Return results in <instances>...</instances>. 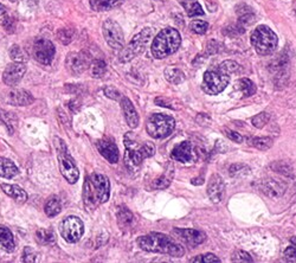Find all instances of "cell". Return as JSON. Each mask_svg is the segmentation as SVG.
I'll use <instances>...</instances> for the list:
<instances>
[{
	"label": "cell",
	"mask_w": 296,
	"mask_h": 263,
	"mask_svg": "<svg viewBox=\"0 0 296 263\" xmlns=\"http://www.w3.org/2000/svg\"><path fill=\"white\" fill-rule=\"evenodd\" d=\"M110 196V183L104 174L93 173L83 184L84 206L93 211L99 204L108 201Z\"/></svg>",
	"instance_id": "cell-1"
},
{
	"label": "cell",
	"mask_w": 296,
	"mask_h": 263,
	"mask_svg": "<svg viewBox=\"0 0 296 263\" xmlns=\"http://www.w3.org/2000/svg\"><path fill=\"white\" fill-rule=\"evenodd\" d=\"M137 245L145 251L167 254L172 257H181L185 254V249L179 243L173 241L165 233L152 232L149 235L137 238Z\"/></svg>",
	"instance_id": "cell-2"
},
{
	"label": "cell",
	"mask_w": 296,
	"mask_h": 263,
	"mask_svg": "<svg viewBox=\"0 0 296 263\" xmlns=\"http://www.w3.org/2000/svg\"><path fill=\"white\" fill-rule=\"evenodd\" d=\"M181 37L178 30L167 28L161 30L152 43V55L158 60H163L174 54L179 49Z\"/></svg>",
	"instance_id": "cell-3"
},
{
	"label": "cell",
	"mask_w": 296,
	"mask_h": 263,
	"mask_svg": "<svg viewBox=\"0 0 296 263\" xmlns=\"http://www.w3.org/2000/svg\"><path fill=\"white\" fill-rule=\"evenodd\" d=\"M125 160L127 165L132 166H139L146 158L154 156L155 153V146L152 142L145 141L140 144L133 133H127L125 135Z\"/></svg>",
	"instance_id": "cell-4"
},
{
	"label": "cell",
	"mask_w": 296,
	"mask_h": 263,
	"mask_svg": "<svg viewBox=\"0 0 296 263\" xmlns=\"http://www.w3.org/2000/svg\"><path fill=\"white\" fill-rule=\"evenodd\" d=\"M250 40L257 54L262 56H268L275 52L278 44L276 33L265 25L257 26L251 33Z\"/></svg>",
	"instance_id": "cell-5"
},
{
	"label": "cell",
	"mask_w": 296,
	"mask_h": 263,
	"mask_svg": "<svg viewBox=\"0 0 296 263\" xmlns=\"http://www.w3.org/2000/svg\"><path fill=\"white\" fill-rule=\"evenodd\" d=\"M56 151H57L58 163H60L61 173L69 184H76L78 178H80V172H78L77 166L74 158L69 154L68 148H66V142L62 139H55Z\"/></svg>",
	"instance_id": "cell-6"
},
{
	"label": "cell",
	"mask_w": 296,
	"mask_h": 263,
	"mask_svg": "<svg viewBox=\"0 0 296 263\" xmlns=\"http://www.w3.org/2000/svg\"><path fill=\"white\" fill-rule=\"evenodd\" d=\"M154 30L151 28L143 29L142 31H140L139 33L135 34L133 37V39L131 40L124 50L120 54V62L121 63H128L131 62L133 58L139 56L140 54H142L145 51L146 46L148 45L149 40L153 37Z\"/></svg>",
	"instance_id": "cell-7"
},
{
	"label": "cell",
	"mask_w": 296,
	"mask_h": 263,
	"mask_svg": "<svg viewBox=\"0 0 296 263\" xmlns=\"http://www.w3.org/2000/svg\"><path fill=\"white\" fill-rule=\"evenodd\" d=\"M174 119L166 114H153L146 124V131L154 139L167 138L174 131Z\"/></svg>",
	"instance_id": "cell-8"
},
{
	"label": "cell",
	"mask_w": 296,
	"mask_h": 263,
	"mask_svg": "<svg viewBox=\"0 0 296 263\" xmlns=\"http://www.w3.org/2000/svg\"><path fill=\"white\" fill-rule=\"evenodd\" d=\"M60 232L68 243H77L84 233V224L81 218L69 216L60 223Z\"/></svg>",
	"instance_id": "cell-9"
},
{
	"label": "cell",
	"mask_w": 296,
	"mask_h": 263,
	"mask_svg": "<svg viewBox=\"0 0 296 263\" xmlns=\"http://www.w3.org/2000/svg\"><path fill=\"white\" fill-rule=\"evenodd\" d=\"M229 75L222 71H206L204 74L201 89L209 95H217L222 93L229 84Z\"/></svg>",
	"instance_id": "cell-10"
},
{
	"label": "cell",
	"mask_w": 296,
	"mask_h": 263,
	"mask_svg": "<svg viewBox=\"0 0 296 263\" xmlns=\"http://www.w3.org/2000/svg\"><path fill=\"white\" fill-rule=\"evenodd\" d=\"M102 32H103L105 42L111 49L121 50L124 48L125 34L119 23L113 19L104 20L103 25H102Z\"/></svg>",
	"instance_id": "cell-11"
},
{
	"label": "cell",
	"mask_w": 296,
	"mask_h": 263,
	"mask_svg": "<svg viewBox=\"0 0 296 263\" xmlns=\"http://www.w3.org/2000/svg\"><path fill=\"white\" fill-rule=\"evenodd\" d=\"M56 54L55 45L51 40L46 38H38L33 43V55L34 58L44 66L51 64Z\"/></svg>",
	"instance_id": "cell-12"
},
{
	"label": "cell",
	"mask_w": 296,
	"mask_h": 263,
	"mask_svg": "<svg viewBox=\"0 0 296 263\" xmlns=\"http://www.w3.org/2000/svg\"><path fill=\"white\" fill-rule=\"evenodd\" d=\"M90 66V56L84 51L71 52L68 55L66 61V69L72 75H80Z\"/></svg>",
	"instance_id": "cell-13"
},
{
	"label": "cell",
	"mask_w": 296,
	"mask_h": 263,
	"mask_svg": "<svg viewBox=\"0 0 296 263\" xmlns=\"http://www.w3.org/2000/svg\"><path fill=\"white\" fill-rule=\"evenodd\" d=\"M26 72L25 63L13 62L8 64L2 74V81L8 87H16L22 81Z\"/></svg>",
	"instance_id": "cell-14"
},
{
	"label": "cell",
	"mask_w": 296,
	"mask_h": 263,
	"mask_svg": "<svg viewBox=\"0 0 296 263\" xmlns=\"http://www.w3.org/2000/svg\"><path fill=\"white\" fill-rule=\"evenodd\" d=\"M96 147L102 157L104 158L107 162H109L110 164H116L119 162V148L115 144V140H113L111 138H103L99 139L96 141Z\"/></svg>",
	"instance_id": "cell-15"
},
{
	"label": "cell",
	"mask_w": 296,
	"mask_h": 263,
	"mask_svg": "<svg viewBox=\"0 0 296 263\" xmlns=\"http://www.w3.org/2000/svg\"><path fill=\"white\" fill-rule=\"evenodd\" d=\"M173 235L184 241L190 247H198L206 241V235L200 230L196 229H178L175 228L173 230Z\"/></svg>",
	"instance_id": "cell-16"
},
{
	"label": "cell",
	"mask_w": 296,
	"mask_h": 263,
	"mask_svg": "<svg viewBox=\"0 0 296 263\" xmlns=\"http://www.w3.org/2000/svg\"><path fill=\"white\" fill-rule=\"evenodd\" d=\"M225 195V184L221 175H211L207 184V196L213 203H221Z\"/></svg>",
	"instance_id": "cell-17"
},
{
	"label": "cell",
	"mask_w": 296,
	"mask_h": 263,
	"mask_svg": "<svg viewBox=\"0 0 296 263\" xmlns=\"http://www.w3.org/2000/svg\"><path fill=\"white\" fill-rule=\"evenodd\" d=\"M120 103H121V108L122 112H124L126 122H127L131 128H136L137 126H139L140 119L139 115H137L135 107L132 103V101L127 96H122V98L120 99Z\"/></svg>",
	"instance_id": "cell-18"
},
{
	"label": "cell",
	"mask_w": 296,
	"mask_h": 263,
	"mask_svg": "<svg viewBox=\"0 0 296 263\" xmlns=\"http://www.w3.org/2000/svg\"><path fill=\"white\" fill-rule=\"evenodd\" d=\"M6 101L10 104H12V106L25 107V106H30V104L33 103L34 98L30 94V93L26 92V90L14 89L8 93Z\"/></svg>",
	"instance_id": "cell-19"
},
{
	"label": "cell",
	"mask_w": 296,
	"mask_h": 263,
	"mask_svg": "<svg viewBox=\"0 0 296 263\" xmlns=\"http://www.w3.org/2000/svg\"><path fill=\"white\" fill-rule=\"evenodd\" d=\"M171 157L177 162L183 164H187L192 160L193 158V150L192 145L189 141H184L181 144L177 145L171 152Z\"/></svg>",
	"instance_id": "cell-20"
},
{
	"label": "cell",
	"mask_w": 296,
	"mask_h": 263,
	"mask_svg": "<svg viewBox=\"0 0 296 263\" xmlns=\"http://www.w3.org/2000/svg\"><path fill=\"white\" fill-rule=\"evenodd\" d=\"M117 224L122 230H132L135 227V217L126 206H120L117 210Z\"/></svg>",
	"instance_id": "cell-21"
},
{
	"label": "cell",
	"mask_w": 296,
	"mask_h": 263,
	"mask_svg": "<svg viewBox=\"0 0 296 263\" xmlns=\"http://www.w3.org/2000/svg\"><path fill=\"white\" fill-rule=\"evenodd\" d=\"M0 188H1L2 192H4L5 195H7L8 197L12 198L17 203L24 204L25 201L28 200V194H26V191L18 185H13V184H1Z\"/></svg>",
	"instance_id": "cell-22"
},
{
	"label": "cell",
	"mask_w": 296,
	"mask_h": 263,
	"mask_svg": "<svg viewBox=\"0 0 296 263\" xmlns=\"http://www.w3.org/2000/svg\"><path fill=\"white\" fill-rule=\"evenodd\" d=\"M262 191L264 192L265 195H268L269 197H280L284 194L286 191V186L283 185L282 183L278 182V180L275 179H266L262 183Z\"/></svg>",
	"instance_id": "cell-23"
},
{
	"label": "cell",
	"mask_w": 296,
	"mask_h": 263,
	"mask_svg": "<svg viewBox=\"0 0 296 263\" xmlns=\"http://www.w3.org/2000/svg\"><path fill=\"white\" fill-rule=\"evenodd\" d=\"M19 173V168L12 160L0 157V177L11 179Z\"/></svg>",
	"instance_id": "cell-24"
},
{
	"label": "cell",
	"mask_w": 296,
	"mask_h": 263,
	"mask_svg": "<svg viewBox=\"0 0 296 263\" xmlns=\"http://www.w3.org/2000/svg\"><path fill=\"white\" fill-rule=\"evenodd\" d=\"M126 0H90V6L94 11L98 12H104V11L113 10V8L119 7Z\"/></svg>",
	"instance_id": "cell-25"
},
{
	"label": "cell",
	"mask_w": 296,
	"mask_h": 263,
	"mask_svg": "<svg viewBox=\"0 0 296 263\" xmlns=\"http://www.w3.org/2000/svg\"><path fill=\"white\" fill-rule=\"evenodd\" d=\"M0 245L8 253H12L14 248H16V243H14V238L11 230L2 226H0Z\"/></svg>",
	"instance_id": "cell-26"
},
{
	"label": "cell",
	"mask_w": 296,
	"mask_h": 263,
	"mask_svg": "<svg viewBox=\"0 0 296 263\" xmlns=\"http://www.w3.org/2000/svg\"><path fill=\"white\" fill-rule=\"evenodd\" d=\"M36 239L42 245H54L57 241V236L52 229H38L36 231Z\"/></svg>",
	"instance_id": "cell-27"
},
{
	"label": "cell",
	"mask_w": 296,
	"mask_h": 263,
	"mask_svg": "<svg viewBox=\"0 0 296 263\" xmlns=\"http://www.w3.org/2000/svg\"><path fill=\"white\" fill-rule=\"evenodd\" d=\"M234 90H238L243 98H249V96L254 95L256 93V86L249 78H242L234 84Z\"/></svg>",
	"instance_id": "cell-28"
},
{
	"label": "cell",
	"mask_w": 296,
	"mask_h": 263,
	"mask_svg": "<svg viewBox=\"0 0 296 263\" xmlns=\"http://www.w3.org/2000/svg\"><path fill=\"white\" fill-rule=\"evenodd\" d=\"M0 25L7 32H12L14 30V19L11 16L6 7L0 4Z\"/></svg>",
	"instance_id": "cell-29"
},
{
	"label": "cell",
	"mask_w": 296,
	"mask_h": 263,
	"mask_svg": "<svg viewBox=\"0 0 296 263\" xmlns=\"http://www.w3.org/2000/svg\"><path fill=\"white\" fill-rule=\"evenodd\" d=\"M61 210H62V204H61V200L58 199L57 197L50 198L45 203V206H44L45 215L50 218L56 217V216L61 212Z\"/></svg>",
	"instance_id": "cell-30"
},
{
	"label": "cell",
	"mask_w": 296,
	"mask_h": 263,
	"mask_svg": "<svg viewBox=\"0 0 296 263\" xmlns=\"http://www.w3.org/2000/svg\"><path fill=\"white\" fill-rule=\"evenodd\" d=\"M183 7L185 8L186 13L189 14L190 17H196V16H203L204 11L203 7L200 6L198 1L196 0H184V1H180Z\"/></svg>",
	"instance_id": "cell-31"
},
{
	"label": "cell",
	"mask_w": 296,
	"mask_h": 263,
	"mask_svg": "<svg viewBox=\"0 0 296 263\" xmlns=\"http://www.w3.org/2000/svg\"><path fill=\"white\" fill-rule=\"evenodd\" d=\"M172 177H173V171H167L160 177H158L157 179H154L152 182V189L154 190H164L167 189L169 186V184L172 183Z\"/></svg>",
	"instance_id": "cell-32"
},
{
	"label": "cell",
	"mask_w": 296,
	"mask_h": 263,
	"mask_svg": "<svg viewBox=\"0 0 296 263\" xmlns=\"http://www.w3.org/2000/svg\"><path fill=\"white\" fill-rule=\"evenodd\" d=\"M249 145L253 146V147L257 148V150L261 151H268L269 148L272 147V144H274V140L269 136H265V138H249L248 139Z\"/></svg>",
	"instance_id": "cell-33"
},
{
	"label": "cell",
	"mask_w": 296,
	"mask_h": 263,
	"mask_svg": "<svg viewBox=\"0 0 296 263\" xmlns=\"http://www.w3.org/2000/svg\"><path fill=\"white\" fill-rule=\"evenodd\" d=\"M165 78L169 83L179 84L185 81V75L181 70L177 68H167L165 70Z\"/></svg>",
	"instance_id": "cell-34"
},
{
	"label": "cell",
	"mask_w": 296,
	"mask_h": 263,
	"mask_svg": "<svg viewBox=\"0 0 296 263\" xmlns=\"http://www.w3.org/2000/svg\"><path fill=\"white\" fill-rule=\"evenodd\" d=\"M10 56L14 61V62L25 63L29 61V56H28V54L24 51V49L20 48L19 45H16V44L11 46Z\"/></svg>",
	"instance_id": "cell-35"
},
{
	"label": "cell",
	"mask_w": 296,
	"mask_h": 263,
	"mask_svg": "<svg viewBox=\"0 0 296 263\" xmlns=\"http://www.w3.org/2000/svg\"><path fill=\"white\" fill-rule=\"evenodd\" d=\"M219 71L224 72V74H237V72L242 71V66L234 61H224L221 66H219Z\"/></svg>",
	"instance_id": "cell-36"
},
{
	"label": "cell",
	"mask_w": 296,
	"mask_h": 263,
	"mask_svg": "<svg viewBox=\"0 0 296 263\" xmlns=\"http://www.w3.org/2000/svg\"><path fill=\"white\" fill-rule=\"evenodd\" d=\"M107 71V64L102 60H95L92 64V75L95 78H101Z\"/></svg>",
	"instance_id": "cell-37"
},
{
	"label": "cell",
	"mask_w": 296,
	"mask_h": 263,
	"mask_svg": "<svg viewBox=\"0 0 296 263\" xmlns=\"http://www.w3.org/2000/svg\"><path fill=\"white\" fill-rule=\"evenodd\" d=\"M230 174L232 177H244L250 173V168L247 165H242V164H234L230 167Z\"/></svg>",
	"instance_id": "cell-38"
},
{
	"label": "cell",
	"mask_w": 296,
	"mask_h": 263,
	"mask_svg": "<svg viewBox=\"0 0 296 263\" xmlns=\"http://www.w3.org/2000/svg\"><path fill=\"white\" fill-rule=\"evenodd\" d=\"M74 34H75V31L72 30V29H61V30H58L57 32L58 40H60L62 44H64V45H66V44L71 42Z\"/></svg>",
	"instance_id": "cell-39"
},
{
	"label": "cell",
	"mask_w": 296,
	"mask_h": 263,
	"mask_svg": "<svg viewBox=\"0 0 296 263\" xmlns=\"http://www.w3.org/2000/svg\"><path fill=\"white\" fill-rule=\"evenodd\" d=\"M284 257L287 261L296 262V236L290 238V245L284 250Z\"/></svg>",
	"instance_id": "cell-40"
},
{
	"label": "cell",
	"mask_w": 296,
	"mask_h": 263,
	"mask_svg": "<svg viewBox=\"0 0 296 263\" xmlns=\"http://www.w3.org/2000/svg\"><path fill=\"white\" fill-rule=\"evenodd\" d=\"M190 262H192V263H217V262H221V260H219L216 255H213V254H203V255L196 256L195 259L190 260Z\"/></svg>",
	"instance_id": "cell-41"
},
{
	"label": "cell",
	"mask_w": 296,
	"mask_h": 263,
	"mask_svg": "<svg viewBox=\"0 0 296 263\" xmlns=\"http://www.w3.org/2000/svg\"><path fill=\"white\" fill-rule=\"evenodd\" d=\"M11 118H12V114L4 109H0V125H4L7 128V131L10 132V134H13V126Z\"/></svg>",
	"instance_id": "cell-42"
},
{
	"label": "cell",
	"mask_w": 296,
	"mask_h": 263,
	"mask_svg": "<svg viewBox=\"0 0 296 263\" xmlns=\"http://www.w3.org/2000/svg\"><path fill=\"white\" fill-rule=\"evenodd\" d=\"M269 119H270V115H269L268 113L263 112V113H260L259 115L254 116V118L251 119V124L254 125V127L262 128L264 127V125L268 124Z\"/></svg>",
	"instance_id": "cell-43"
},
{
	"label": "cell",
	"mask_w": 296,
	"mask_h": 263,
	"mask_svg": "<svg viewBox=\"0 0 296 263\" xmlns=\"http://www.w3.org/2000/svg\"><path fill=\"white\" fill-rule=\"evenodd\" d=\"M207 29H209V24L204 20L196 19L191 23V30L197 34H204L207 31Z\"/></svg>",
	"instance_id": "cell-44"
},
{
	"label": "cell",
	"mask_w": 296,
	"mask_h": 263,
	"mask_svg": "<svg viewBox=\"0 0 296 263\" xmlns=\"http://www.w3.org/2000/svg\"><path fill=\"white\" fill-rule=\"evenodd\" d=\"M37 260H38V255L36 251L32 249L31 247H25L22 255V261L25 263H33V262H37Z\"/></svg>",
	"instance_id": "cell-45"
},
{
	"label": "cell",
	"mask_w": 296,
	"mask_h": 263,
	"mask_svg": "<svg viewBox=\"0 0 296 263\" xmlns=\"http://www.w3.org/2000/svg\"><path fill=\"white\" fill-rule=\"evenodd\" d=\"M232 262H253V259L248 253L243 250H234L232 256H231Z\"/></svg>",
	"instance_id": "cell-46"
},
{
	"label": "cell",
	"mask_w": 296,
	"mask_h": 263,
	"mask_svg": "<svg viewBox=\"0 0 296 263\" xmlns=\"http://www.w3.org/2000/svg\"><path fill=\"white\" fill-rule=\"evenodd\" d=\"M104 94L107 98L111 99V100H116V101H120V99L122 98V95L120 94L119 90L116 89V88L114 87H105L104 88Z\"/></svg>",
	"instance_id": "cell-47"
},
{
	"label": "cell",
	"mask_w": 296,
	"mask_h": 263,
	"mask_svg": "<svg viewBox=\"0 0 296 263\" xmlns=\"http://www.w3.org/2000/svg\"><path fill=\"white\" fill-rule=\"evenodd\" d=\"M224 133L229 139L232 140V141H234V142H237V144H241V142L243 141V136L239 133H237V132L231 131V130H224Z\"/></svg>",
	"instance_id": "cell-48"
},
{
	"label": "cell",
	"mask_w": 296,
	"mask_h": 263,
	"mask_svg": "<svg viewBox=\"0 0 296 263\" xmlns=\"http://www.w3.org/2000/svg\"><path fill=\"white\" fill-rule=\"evenodd\" d=\"M68 107L71 109L72 113H76L80 110V107H81V103L78 102V100H76V99H74V100H71L68 103Z\"/></svg>",
	"instance_id": "cell-49"
},
{
	"label": "cell",
	"mask_w": 296,
	"mask_h": 263,
	"mask_svg": "<svg viewBox=\"0 0 296 263\" xmlns=\"http://www.w3.org/2000/svg\"><path fill=\"white\" fill-rule=\"evenodd\" d=\"M10 1H11V2H16L17 0H10Z\"/></svg>",
	"instance_id": "cell-50"
},
{
	"label": "cell",
	"mask_w": 296,
	"mask_h": 263,
	"mask_svg": "<svg viewBox=\"0 0 296 263\" xmlns=\"http://www.w3.org/2000/svg\"><path fill=\"white\" fill-rule=\"evenodd\" d=\"M179 1H184V0H179Z\"/></svg>",
	"instance_id": "cell-51"
}]
</instances>
